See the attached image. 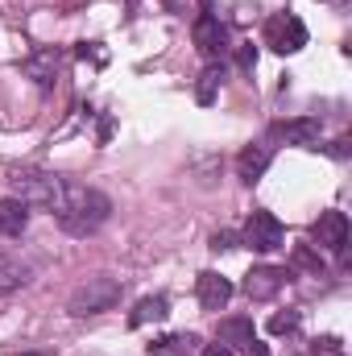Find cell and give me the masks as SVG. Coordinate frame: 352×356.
Masks as SVG:
<instances>
[{"mask_svg": "<svg viewBox=\"0 0 352 356\" xmlns=\"http://www.w3.org/2000/svg\"><path fill=\"white\" fill-rule=\"evenodd\" d=\"M8 182H13V199H21L25 207H42V211H54L58 207V199H63V178L50 175V170H33V166H25V170H8Z\"/></svg>", "mask_w": 352, "mask_h": 356, "instance_id": "obj_2", "label": "cell"}, {"mask_svg": "<svg viewBox=\"0 0 352 356\" xmlns=\"http://www.w3.org/2000/svg\"><path fill=\"white\" fill-rule=\"evenodd\" d=\"M294 266H298V269H311V273L319 277V273H323V257H319V253H311L307 245H298V249H294Z\"/></svg>", "mask_w": 352, "mask_h": 356, "instance_id": "obj_19", "label": "cell"}, {"mask_svg": "<svg viewBox=\"0 0 352 356\" xmlns=\"http://www.w3.org/2000/svg\"><path fill=\"white\" fill-rule=\"evenodd\" d=\"M120 302V282L116 277H88L83 286H75V294H71V315H99V311H112Z\"/></svg>", "mask_w": 352, "mask_h": 356, "instance_id": "obj_3", "label": "cell"}, {"mask_svg": "<svg viewBox=\"0 0 352 356\" xmlns=\"http://www.w3.org/2000/svg\"><path fill=\"white\" fill-rule=\"evenodd\" d=\"M58 67H63V54H58V50H38V54H29V58H25V75H29L33 83H42V88H50V83H54Z\"/></svg>", "mask_w": 352, "mask_h": 356, "instance_id": "obj_12", "label": "cell"}, {"mask_svg": "<svg viewBox=\"0 0 352 356\" xmlns=\"http://www.w3.org/2000/svg\"><path fill=\"white\" fill-rule=\"evenodd\" d=\"M311 241L315 249H328V253H344L349 249V216L344 211H323L311 228Z\"/></svg>", "mask_w": 352, "mask_h": 356, "instance_id": "obj_6", "label": "cell"}, {"mask_svg": "<svg viewBox=\"0 0 352 356\" xmlns=\"http://www.w3.org/2000/svg\"><path fill=\"white\" fill-rule=\"evenodd\" d=\"M216 340H220V344H228V348H232V344H241V348H245V344L253 340V319H245V315L220 319V327H216Z\"/></svg>", "mask_w": 352, "mask_h": 356, "instance_id": "obj_16", "label": "cell"}, {"mask_svg": "<svg viewBox=\"0 0 352 356\" xmlns=\"http://www.w3.org/2000/svg\"><path fill=\"white\" fill-rule=\"evenodd\" d=\"M286 282H290V273H286V269L257 266V269H249V273H245L241 290H245V298H249V302H269V298H273Z\"/></svg>", "mask_w": 352, "mask_h": 356, "instance_id": "obj_7", "label": "cell"}, {"mask_svg": "<svg viewBox=\"0 0 352 356\" xmlns=\"http://www.w3.org/2000/svg\"><path fill=\"white\" fill-rule=\"evenodd\" d=\"M319 116H294V120H282L273 124V137L286 141V145H303V149H315L319 145Z\"/></svg>", "mask_w": 352, "mask_h": 356, "instance_id": "obj_9", "label": "cell"}, {"mask_svg": "<svg viewBox=\"0 0 352 356\" xmlns=\"http://www.w3.org/2000/svg\"><path fill=\"white\" fill-rule=\"evenodd\" d=\"M294 327H298V315H294V311H286V315H273V319H269V332H273V336H290Z\"/></svg>", "mask_w": 352, "mask_h": 356, "instance_id": "obj_20", "label": "cell"}, {"mask_svg": "<svg viewBox=\"0 0 352 356\" xmlns=\"http://www.w3.org/2000/svg\"><path fill=\"white\" fill-rule=\"evenodd\" d=\"M269 162H273V145H245L241 158H237V175L245 182H257L269 170Z\"/></svg>", "mask_w": 352, "mask_h": 356, "instance_id": "obj_11", "label": "cell"}, {"mask_svg": "<svg viewBox=\"0 0 352 356\" xmlns=\"http://www.w3.org/2000/svg\"><path fill=\"white\" fill-rule=\"evenodd\" d=\"M150 353H154V356H195V353H199V336H191V332L162 336V340H154V344H150Z\"/></svg>", "mask_w": 352, "mask_h": 356, "instance_id": "obj_15", "label": "cell"}, {"mask_svg": "<svg viewBox=\"0 0 352 356\" xmlns=\"http://www.w3.org/2000/svg\"><path fill=\"white\" fill-rule=\"evenodd\" d=\"M265 46L278 50V54H298L307 46V25L294 13H278V17L265 21Z\"/></svg>", "mask_w": 352, "mask_h": 356, "instance_id": "obj_4", "label": "cell"}, {"mask_svg": "<svg viewBox=\"0 0 352 356\" xmlns=\"http://www.w3.org/2000/svg\"><path fill=\"white\" fill-rule=\"evenodd\" d=\"M311 356H344V344H340L336 336H323V340L311 348Z\"/></svg>", "mask_w": 352, "mask_h": 356, "instance_id": "obj_21", "label": "cell"}, {"mask_svg": "<svg viewBox=\"0 0 352 356\" xmlns=\"http://www.w3.org/2000/svg\"><path fill=\"white\" fill-rule=\"evenodd\" d=\"M195 356H232V348L228 344H207V348H199Z\"/></svg>", "mask_w": 352, "mask_h": 356, "instance_id": "obj_24", "label": "cell"}, {"mask_svg": "<svg viewBox=\"0 0 352 356\" xmlns=\"http://www.w3.org/2000/svg\"><path fill=\"white\" fill-rule=\"evenodd\" d=\"M25 282H29V266H25V261L0 257V294H8V290H17V286H25Z\"/></svg>", "mask_w": 352, "mask_h": 356, "instance_id": "obj_17", "label": "cell"}, {"mask_svg": "<svg viewBox=\"0 0 352 356\" xmlns=\"http://www.w3.org/2000/svg\"><path fill=\"white\" fill-rule=\"evenodd\" d=\"M241 241H245L249 249H257V253H273V249H282L286 228H282V220H278L273 211H253V216L245 220Z\"/></svg>", "mask_w": 352, "mask_h": 356, "instance_id": "obj_5", "label": "cell"}, {"mask_svg": "<svg viewBox=\"0 0 352 356\" xmlns=\"http://www.w3.org/2000/svg\"><path fill=\"white\" fill-rule=\"evenodd\" d=\"M237 63H241L245 71H253V67H257V50H253V46H241V50H237Z\"/></svg>", "mask_w": 352, "mask_h": 356, "instance_id": "obj_23", "label": "cell"}, {"mask_svg": "<svg viewBox=\"0 0 352 356\" xmlns=\"http://www.w3.org/2000/svg\"><path fill=\"white\" fill-rule=\"evenodd\" d=\"M195 294H199V307L203 311H224L228 298H232V282L224 273H216V269H203L199 282H195Z\"/></svg>", "mask_w": 352, "mask_h": 356, "instance_id": "obj_10", "label": "cell"}, {"mask_svg": "<svg viewBox=\"0 0 352 356\" xmlns=\"http://www.w3.org/2000/svg\"><path fill=\"white\" fill-rule=\"evenodd\" d=\"M112 216V199L99 195L95 186H79V182H63V199L54 207V220L63 232L71 236H91L95 228H104V220Z\"/></svg>", "mask_w": 352, "mask_h": 356, "instance_id": "obj_1", "label": "cell"}, {"mask_svg": "<svg viewBox=\"0 0 352 356\" xmlns=\"http://www.w3.org/2000/svg\"><path fill=\"white\" fill-rule=\"evenodd\" d=\"M29 224V207L21 199H0V236H21Z\"/></svg>", "mask_w": 352, "mask_h": 356, "instance_id": "obj_14", "label": "cell"}, {"mask_svg": "<svg viewBox=\"0 0 352 356\" xmlns=\"http://www.w3.org/2000/svg\"><path fill=\"white\" fill-rule=\"evenodd\" d=\"M245 356H269V348H265L262 340H257V336H253V340H249V344H245Z\"/></svg>", "mask_w": 352, "mask_h": 356, "instance_id": "obj_25", "label": "cell"}, {"mask_svg": "<svg viewBox=\"0 0 352 356\" xmlns=\"http://www.w3.org/2000/svg\"><path fill=\"white\" fill-rule=\"evenodd\" d=\"M191 33H195L199 54H207V58H216V54H224V50H228V29H224V21H220L216 13H199Z\"/></svg>", "mask_w": 352, "mask_h": 356, "instance_id": "obj_8", "label": "cell"}, {"mask_svg": "<svg viewBox=\"0 0 352 356\" xmlns=\"http://www.w3.org/2000/svg\"><path fill=\"white\" fill-rule=\"evenodd\" d=\"M220 83H224V67H220V63H211V67L199 75L195 99H199V104H211V99H216V91H220Z\"/></svg>", "mask_w": 352, "mask_h": 356, "instance_id": "obj_18", "label": "cell"}, {"mask_svg": "<svg viewBox=\"0 0 352 356\" xmlns=\"http://www.w3.org/2000/svg\"><path fill=\"white\" fill-rule=\"evenodd\" d=\"M170 315V298L166 294H150V298H141L137 307H133V315H129V327H145V323H162Z\"/></svg>", "mask_w": 352, "mask_h": 356, "instance_id": "obj_13", "label": "cell"}, {"mask_svg": "<svg viewBox=\"0 0 352 356\" xmlns=\"http://www.w3.org/2000/svg\"><path fill=\"white\" fill-rule=\"evenodd\" d=\"M211 249H216V253H228V249H237V236H232V232H216V236H211Z\"/></svg>", "mask_w": 352, "mask_h": 356, "instance_id": "obj_22", "label": "cell"}]
</instances>
